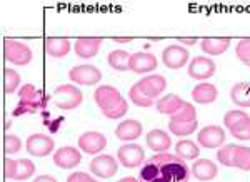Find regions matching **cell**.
Listing matches in <instances>:
<instances>
[{
  "label": "cell",
  "mask_w": 250,
  "mask_h": 182,
  "mask_svg": "<svg viewBox=\"0 0 250 182\" xmlns=\"http://www.w3.org/2000/svg\"><path fill=\"white\" fill-rule=\"evenodd\" d=\"M82 91L77 89L75 86H70V84H63V86H59L52 94V100L59 109L62 111H72V109L79 107L82 104Z\"/></svg>",
  "instance_id": "3957f363"
},
{
  "label": "cell",
  "mask_w": 250,
  "mask_h": 182,
  "mask_svg": "<svg viewBox=\"0 0 250 182\" xmlns=\"http://www.w3.org/2000/svg\"><path fill=\"white\" fill-rule=\"evenodd\" d=\"M217 95H219V92H217V87L213 86V84H208V82H202L199 84V86H195L192 89V99L193 102L197 104H212L215 102Z\"/></svg>",
  "instance_id": "603a6c76"
},
{
  "label": "cell",
  "mask_w": 250,
  "mask_h": 182,
  "mask_svg": "<svg viewBox=\"0 0 250 182\" xmlns=\"http://www.w3.org/2000/svg\"><path fill=\"white\" fill-rule=\"evenodd\" d=\"M192 174L197 181L208 182L217 177V165L208 159H197L192 165Z\"/></svg>",
  "instance_id": "7402d4cb"
},
{
  "label": "cell",
  "mask_w": 250,
  "mask_h": 182,
  "mask_svg": "<svg viewBox=\"0 0 250 182\" xmlns=\"http://www.w3.org/2000/svg\"><path fill=\"white\" fill-rule=\"evenodd\" d=\"M233 151H235V144H225L222 145L217 152V159H219L220 164H224L225 167H233Z\"/></svg>",
  "instance_id": "e575fe53"
},
{
  "label": "cell",
  "mask_w": 250,
  "mask_h": 182,
  "mask_svg": "<svg viewBox=\"0 0 250 182\" xmlns=\"http://www.w3.org/2000/svg\"><path fill=\"white\" fill-rule=\"evenodd\" d=\"M3 57L7 62L15 66H29L32 60V50L27 44L14 39L3 40Z\"/></svg>",
  "instance_id": "277c9868"
},
{
  "label": "cell",
  "mask_w": 250,
  "mask_h": 182,
  "mask_svg": "<svg viewBox=\"0 0 250 182\" xmlns=\"http://www.w3.org/2000/svg\"><path fill=\"white\" fill-rule=\"evenodd\" d=\"M145 140H147V145L152 149V151L159 152V154L168 151V149H170V144H172L170 136H168L165 131H162V129H154V131H150L147 134V137H145Z\"/></svg>",
  "instance_id": "ffe728a7"
},
{
  "label": "cell",
  "mask_w": 250,
  "mask_h": 182,
  "mask_svg": "<svg viewBox=\"0 0 250 182\" xmlns=\"http://www.w3.org/2000/svg\"><path fill=\"white\" fill-rule=\"evenodd\" d=\"M249 119L250 117L245 114L244 111H229L224 117V124L227 129L233 131V129H237L239 125H242L245 120H249Z\"/></svg>",
  "instance_id": "1f68e13d"
},
{
  "label": "cell",
  "mask_w": 250,
  "mask_h": 182,
  "mask_svg": "<svg viewBox=\"0 0 250 182\" xmlns=\"http://www.w3.org/2000/svg\"><path fill=\"white\" fill-rule=\"evenodd\" d=\"M102 39L100 37H79L75 40L74 50L80 59H92L99 54Z\"/></svg>",
  "instance_id": "ac0fdd59"
},
{
  "label": "cell",
  "mask_w": 250,
  "mask_h": 182,
  "mask_svg": "<svg viewBox=\"0 0 250 182\" xmlns=\"http://www.w3.org/2000/svg\"><path fill=\"white\" fill-rule=\"evenodd\" d=\"M175 154L184 160H193L200 156V151H199V145L193 142V140L182 139L175 144Z\"/></svg>",
  "instance_id": "4316f807"
},
{
  "label": "cell",
  "mask_w": 250,
  "mask_h": 182,
  "mask_svg": "<svg viewBox=\"0 0 250 182\" xmlns=\"http://www.w3.org/2000/svg\"><path fill=\"white\" fill-rule=\"evenodd\" d=\"M159 62L157 57L150 52H135L130 55V70L135 74H148V72H154Z\"/></svg>",
  "instance_id": "e0dca14e"
},
{
  "label": "cell",
  "mask_w": 250,
  "mask_h": 182,
  "mask_svg": "<svg viewBox=\"0 0 250 182\" xmlns=\"http://www.w3.org/2000/svg\"><path fill=\"white\" fill-rule=\"evenodd\" d=\"M117 159L125 169H137L144 164L145 152L139 144H124L117 151Z\"/></svg>",
  "instance_id": "8992f818"
},
{
  "label": "cell",
  "mask_w": 250,
  "mask_h": 182,
  "mask_svg": "<svg viewBox=\"0 0 250 182\" xmlns=\"http://www.w3.org/2000/svg\"><path fill=\"white\" fill-rule=\"evenodd\" d=\"M67 182H99L95 181L94 177H90L87 172H72L70 176L67 177Z\"/></svg>",
  "instance_id": "ab89813d"
},
{
  "label": "cell",
  "mask_w": 250,
  "mask_h": 182,
  "mask_svg": "<svg viewBox=\"0 0 250 182\" xmlns=\"http://www.w3.org/2000/svg\"><path fill=\"white\" fill-rule=\"evenodd\" d=\"M88 169L90 172L97 177H102V179H108V177L115 176L117 171H119V164H117L114 156H108V154H104V156H95L94 159L88 164Z\"/></svg>",
  "instance_id": "ba28073f"
},
{
  "label": "cell",
  "mask_w": 250,
  "mask_h": 182,
  "mask_svg": "<svg viewBox=\"0 0 250 182\" xmlns=\"http://www.w3.org/2000/svg\"><path fill=\"white\" fill-rule=\"evenodd\" d=\"M188 57H190L188 48H185L182 46H177V44L165 47L164 52H162V62L165 64V67L167 68L184 67L185 64L188 62Z\"/></svg>",
  "instance_id": "5bb4252c"
},
{
  "label": "cell",
  "mask_w": 250,
  "mask_h": 182,
  "mask_svg": "<svg viewBox=\"0 0 250 182\" xmlns=\"http://www.w3.org/2000/svg\"><path fill=\"white\" fill-rule=\"evenodd\" d=\"M217 66L210 57H204V55H197L188 64V75L195 80H207L215 74Z\"/></svg>",
  "instance_id": "30bf717a"
},
{
  "label": "cell",
  "mask_w": 250,
  "mask_h": 182,
  "mask_svg": "<svg viewBox=\"0 0 250 182\" xmlns=\"http://www.w3.org/2000/svg\"><path fill=\"white\" fill-rule=\"evenodd\" d=\"M122 99L124 97L120 95V92L112 86H100V87H97L94 92V100L102 112L114 109Z\"/></svg>",
  "instance_id": "7c38bea8"
},
{
  "label": "cell",
  "mask_w": 250,
  "mask_h": 182,
  "mask_svg": "<svg viewBox=\"0 0 250 182\" xmlns=\"http://www.w3.org/2000/svg\"><path fill=\"white\" fill-rule=\"evenodd\" d=\"M34 182H57V179L55 177H52V176H39V177H35L34 179Z\"/></svg>",
  "instance_id": "60d3db41"
},
{
  "label": "cell",
  "mask_w": 250,
  "mask_h": 182,
  "mask_svg": "<svg viewBox=\"0 0 250 182\" xmlns=\"http://www.w3.org/2000/svg\"><path fill=\"white\" fill-rule=\"evenodd\" d=\"M127 111H128V106H127V102H125V99H122L114 109L102 112V114L105 115L107 119H120V117H124L125 114H127Z\"/></svg>",
  "instance_id": "74e56055"
},
{
  "label": "cell",
  "mask_w": 250,
  "mask_h": 182,
  "mask_svg": "<svg viewBox=\"0 0 250 182\" xmlns=\"http://www.w3.org/2000/svg\"><path fill=\"white\" fill-rule=\"evenodd\" d=\"M115 136H117V139L122 140V142H132V140H137L140 136H142V124L135 119L124 120V122H120L119 127L115 129Z\"/></svg>",
  "instance_id": "d6986e66"
},
{
  "label": "cell",
  "mask_w": 250,
  "mask_h": 182,
  "mask_svg": "<svg viewBox=\"0 0 250 182\" xmlns=\"http://www.w3.org/2000/svg\"><path fill=\"white\" fill-rule=\"evenodd\" d=\"M20 104L19 107L14 111V115H22V114H35V112L42 111L45 107V97L40 91H37L32 84H25L20 87L19 91Z\"/></svg>",
  "instance_id": "7a4b0ae2"
},
{
  "label": "cell",
  "mask_w": 250,
  "mask_h": 182,
  "mask_svg": "<svg viewBox=\"0 0 250 182\" xmlns=\"http://www.w3.org/2000/svg\"><path fill=\"white\" fill-rule=\"evenodd\" d=\"M112 40H114V42H117V44H127V42H132L134 39H132V37H125V39H122V37H114Z\"/></svg>",
  "instance_id": "7bdbcfd3"
},
{
  "label": "cell",
  "mask_w": 250,
  "mask_h": 182,
  "mask_svg": "<svg viewBox=\"0 0 250 182\" xmlns=\"http://www.w3.org/2000/svg\"><path fill=\"white\" fill-rule=\"evenodd\" d=\"M230 99L239 107H250V84L237 82L230 91Z\"/></svg>",
  "instance_id": "484cf974"
},
{
  "label": "cell",
  "mask_w": 250,
  "mask_h": 182,
  "mask_svg": "<svg viewBox=\"0 0 250 182\" xmlns=\"http://www.w3.org/2000/svg\"><path fill=\"white\" fill-rule=\"evenodd\" d=\"M72 82L79 84V86H95L102 80V72L99 70L95 66H75L68 72Z\"/></svg>",
  "instance_id": "52a82bcc"
},
{
  "label": "cell",
  "mask_w": 250,
  "mask_h": 182,
  "mask_svg": "<svg viewBox=\"0 0 250 182\" xmlns=\"http://www.w3.org/2000/svg\"><path fill=\"white\" fill-rule=\"evenodd\" d=\"M119 182H139V179H135V177H124Z\"/></svg>",
  "instance_id": "ee69618b"
},
{
  "label": "cell",
  "mask_w": 250,
  "mask_h": 182,
  "mask_svg": "<svg viewBox=\"0 0 250 182\" xmlns=\"http://www.w3.org/2000/svg\"><path fill=\"white\" fill-rule=\"evenodd\" d=\"M184 102H185V100L180 99L179 95L168 94V95L162 97L160 100H157V111H159L160 114H164V115H173L180 107H182Z\"/></svg>",
  "instance_id": "d4e9b609"
},
{
  "label": "cell",
  "mask_w": 250,
  "mask_h": 182,
  "mask_svg": "<svg viewBox=\"0 0 250 182\" xmlns=\"http://www.w3.org/2000/svg\"><path fill=\"white\" fill-rule=\"evenodd\" d=\"M177 40H179V42H180V44H184V46H188V47H190V46H195V44H197V39H187V37H179V39H177Z\"/></svg>",
  "instance_id": "b9f144b4"
},
{
  "label": "cell",
  "mask_w": 250,
  "mask_h": 182,
  "mask_svg": "<svg viewBox=\"0 0 250 182\" xmlns=\"http://www.w3.org/2000/svg\"><path fill=\"white\" fill-rule=\"evenodd\" d=\"M197 125L199 122H168V129H170V132L173 136H179V137H184V136H190L195 132Z\"/></svg>",
  "instance_id": "d6a6232c"
},
{
  "label": "cell",
  "mask_w": 250,
  "mask_h": 182,
  "mask_svg": "<svg viewBox=\"0 0 250 182\" xmlns=\"http://www.w3.org/2000/svg\"><path fill=\"white\" fill-rule=\"evenodd\" d=\"M197 142L205 149L222 147L225 142V132L220 125H207L197 136Z\"/></svg>",
  "instance_id": "4fadbf2b"
},
{
  "label": "cell",
  "mask_w": 250,
  "mask_h": 182,
  "mask_svg": "<svg viewBox=\"0 0 250 182\" xmlns=\"http://www.w3.org/2000/svg\"><path fill=\"white\" fill-rule=\"evenodd\" d=\"M20 86V75L14 68H5L3 72V92L5 94H14Z\"/></svg>",
  "instance_id": "4dcf8cb0"
},
{
  "label": "cell",
  "mask_w": 250,
  "mask_h": 182,
  "mask_svg": "<svg viewBox=\"0 0 250 182\" xmlns=\"http://www.w3.org/2000/svg\"><path fill=\"white\" fill-rule=\"evenodd\" d=\"M137 86H139L140 92H142L145 97L155 100L157 97L167 89V80H165L164 75H159V74L147 75V77H144V79H140L139 82H137Z\"/></svg>",
  "instance_id": "9a60e30c"
},
{
  "label": "cell",
  "mask_w": 250,
  "mask_h": 182,
  "mask_svg": "<svg viewBox=\"0 0 250 182\" xmlns=\"http://www.w3.org/2000/svg\"><path fill=\"white\" fill-rule=\"evenodd\" d=\"M233 167L240 171H250V147L247 145H237L233 151Z\"/></svg>",
  "instance_id": "f1b7e54d"
},
{
  "label": "cell",
  "mask_w": 250,
  "mask_h": 182,
  "mask_svg": "<svg viewBox=\"0 0 250 182\" xmlns=\"http://www.w3.org/2000/svg\"><path fill=\"white\" fill-rule=\"evenodd\" d=\"M190 169L179 156L162 152L145 160L140 169L139 182H188Z\"/></svg>",
  "instance_id": "6da1fadb"
},
{
  "label": "cell",
  "mask_w": 250,
  "mask_h": 182,
  "mask_svg": "<svg viewBox=\"0 0 250 182\" xmlns=\"http://www.w3.org/2000/svg\"><path fill=\"white\" fill-rule=\"evenodd\" d=\"M128 97H130V102H134L137 107H152L154 106V100L148 99V97H145L142 92H140V89L137 84L130 87V91H128Z\"/></svg>",
  "instance_id": "836d02e7"
},
{
  "label": "cell",
  "mask_w": 250,
  "mask_h": 182,
  "mask_svg": "<svg viewBox=\"0 0 250 182\" xmlns=\"http://www.w3.org/2000/svg\"><path fill=\"white\" fill-rule=\"evenodd\" d=\"M82 160V154L72 145L60 147L54 154V164L60 169H75Z\"/></svg>",
  "instance_id": "2e32d148"
},
{
  "label": "cell",
  "mask_w": 250,
  "mask_h": 182,
  "mask_svg": "<svg viewBox=\"0 0 250 182\" xmlns=\"http://www.w3.org/2000/svg\"><path fill=\"white\" fill-rule=\"evenodd\" d=\"M55 142L52 137H48L45 134H34L27 139L25 149L30 156L34 157H47L50 156V152L54 151Z\"/></svg>",
  "instance_id": "8fae6325"
},
{
  "label": "cell",
  "mask_w": 250,
  "mask_h": 182,
  "mask_svg": "<svg viewBox=\"0 0 250 182\" xmlns=\"http://www.w3.org/2000/svg\"><path fill=\"white\" fill-rule=\"evenodd\" d=\"M20 149H22V140L17 136H5V139H3V151H5L7 156H14Z\"/></svg>",
  "instance_id": "8d00e7d4"
},
{
  "label": "cell",
  "mask_w": 250,
  "mask_h": 182,
  "mask_svg": "<svg viewBox=\"0 0 250 182\" xmlns=\"http://www.w3.org/2000/svg\"><path fill=\"white\" fill-rule=\"evenodd\" d=\"M170 120L172 122H195L197 120L195 107H193L190 102H184L182 107L173 115H170Z\"/></svg>",
  "instance_id": "f546056e"
},
{
  "label": "cell",
  "mask_w": 250,
  "mask_h": 182,
  "mask_svg": "<svg viewBox=\"0 0 250 182\" xmlns=\"http://www.w3.org/2000/svg\"><path fill=\"white\" fill-rule=\"evenodd\" d=\"M35 164L30 159H5V177L12 181H27L34 176Z\"/></svg>",
  "instance_id": "5b68a950"
},
{
  "label": "cell",
  "mask_w": 250,
  "mask_h": 182,
  "mask_svg": "<svg viewBox=\"0 0 250 182\" xmlns=\"http://www.w3.org/2000/svg\"><path fill=\"white\" fill-rule=\"evenodd\" d=\"M43 47H45L47 55L54 59H60L65 57L68 50H70V40L65 37H47L45 42H43Z\"/></svg>",
  "instance_id": "44dd1931"
},
{
  "label": "cell",
  "mask_w": 250,
  "mask_h": 182,
  "mask_svg": "<svg viewBox=\"0 0 250 182\" xmlns=\"http://www.w3.org/2000/svg\"><path fill=\"white\" fill-rule=\"evenodd\" d=\"M230 134L235 137L237 140H250V119L245 120V122L239 125L237 129L230 131Z\"/></svg>",
  "instance_id": "f35d334b"
},
{
  "label": "cell",
  "mask_w": 250,
  "mask_h": 182,
  "mask_svg": "<svg viewBox=\"0 0 250 182\" xmlns=\"http://www.w3.org/2000/svg\"><path fill=\"white\" fill-rule=\"evenodd\" d=\"M80 151H83L85 154H90V156H97L107 147V137L100 132L95 131H88L83 132L82 136L79 137L77 140Z\"/></svg>",
  "instance_id": "9c48e42d"
},
{
  "label": "cell",
  "mask_w": 250,
  "mask_h": 182,
  "mask_svg": "<svg viewBox=\"0 0 250 182\" xmlns=\"http://www.w3.org/2000/svg\"><path fill=\"white\" fill-rule=\"evenodd\" d=\"M107 62L114 70L125 72L130 68V55L125 50H112L107 57Z\"/></svg>",
  "instance_id": "83f0119b"
},
{
  "label": "cell",
  "mask_w": 250,
  "mask_h": 182,
  "mask_svg": "<svg viewBox=\"0 0 250 182\" xmlns=\"http://www.w3.org/2000/svg\"><path fill=\"white\" fill-rule=\"evenodd\" d=\"M230 47V37H207L200 40V48L208 55H222Z\"/></svg>",
  "instance_id": "cb8c5ba5"
},
{
  "label": "cell",
  "mask_w": 250,
  "mask_h": 182,
  "mask_svg": "<svg viewBox=\"0 0 250 182\" xmlns=\"http://www.w3.org/2000/svg\"><path fill=\"white\" fill-rule=\"evenodd\" d=\"M235 57L239 59L242 64L250 67V39L239 40L237 48H235Z\"/></svg>",
  "instance_id": "d590c367"
}]
</instances>
